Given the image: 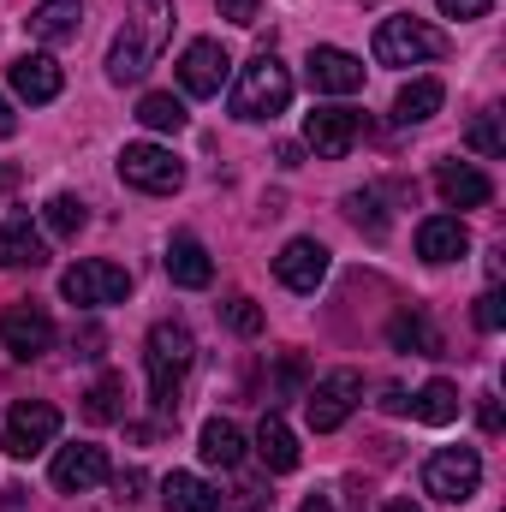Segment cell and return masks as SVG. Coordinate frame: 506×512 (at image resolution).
<instances>
[{"label":"cell","instance_id":"cell-1","mask_svg":"<svg viewBox=\"0 0 506 512\" xmlns=\"http://www.w3.org/2000/svg\"><path fill=\"white\" fill-rule=\"evenodd\" d=\"M167 36H173V0H131L126 30L108 48V78L114 84H137L155 66V54L167 48Z\"/></svg>","mask_w":506,"mask_h":512},{"label":"cell","instance_id":"cell-2","mask_svg":"<svg viewBox=\"0 0 506 512\" xmlns=\"http://www.w3.org/2000/svg\"><path fill=\"white\" fill-rule=\"evenodd\" d=\"M197 358V340L185 322H155L149 328V346H143V370H149V399L155 411H179V382Z\"/></svg>","mask_w":506,"mask_h":512},{"label":"cell","instance_id":"cell-3","mask_svg":"<svg viewBox=\"0 0 506 512\" xmlns=\"http://www.w3.org/2000/svg\"><path fill=\"white\" fill-rule=\"evenodd\" d=\"M286 102H292V72L262 48L233 84V120H274L286 114Z\"/></svg>","mask_w":506,"mask_h":512},{"label":"cell","instance_id":"cell-4","mask_svg":"<svg viewBox=\"0 0 506 512\" xmlns=\"http://www.w3.org/2000/svg\"><path fill=\"white\" fill-rule=\"evenodd\" d=\"M131 292V274L108 256H90V262H72L60 274V298L66 304H84V310H102V304H120Z\"/></svg>","mask_w":506,"mask_h":512},{"label":"cell","instance_id":"cell-5","mask_svg":"<svg viewBox=\"0 0 506 512\" xmlns=\"http://www.w3.org/2000/svg\"><path fill=\"white\" fill-rule=\"evenodd\" d=\"M477 483H483L477 447H441V453H429V465H423V495H435V501H447V507L471 501Z\"/></svg>","mask_w":506,"mask_h":512},{"label":"cell","instance_id":"cell-6","mask_svg":"<svg viewBox=\"0 0 506 512\" xmlns=\"http://www.w3.org/2000/svg\"><path fill=\"white\" fill-rule=\"evenodd\" d=\"M441 30H429L423 18H381L376 24V66H423L441 60Z\"/></svg>","mask_w":506,"mask_h":512},{"label":"cell","instance_id":"cell-7","mask_svg":"<svg viewBox=\"0 0 506 512\" xmlns=\"http://www.w3.org/2000/svg\"><path fill=\"white\" fill-rule=\"evenodd\" d=\"M54 435H60V411H54L48 399H18V405L6 411V423H0V447H6L12 459H36Z\"/></svg>","mask_w":506,"mask_h":512},{"label":"cell","instance_id":"cell-8","mask_svg":"<svg viewBox=\"0 0 506 512\" xmlns=\"http://www.w3.org/2000/svg\"><path fill=\"white\" fill-rule=\"evenodd\" d=\"M120 179L149 191V197H167V191L185 185V161L173 149H161V143H126L120 149Z\"/></svg>","mask_w":506,"mask_h":512},{"label":"cell","instance_id":"cell-9","mask_svg":"<svg viewBox=\"0 0 506 512\" xmlns=\"http://www.w3.org/2000/svg\"><path fill=\"white\" fill-rule=\"evenodd\" d=\"M358 399H364V376L358 370H334V376H322V382L304 393V417H310L316 435H334L358 411Z\"/></svg>","mask_w":506,"mask_h":512},{"label":"cell","instance_id":"cell-10","mask_svg":"<svg viewBox=\"0 0 506 512\" xmlns=\"http://www.w3.org/2000/svg\"><path fill=\"white\" fill-rule=\"evenodd\" d=\"M358 131H364V120H358L352 108H310V114H304V143H310L322 161H340V155H352Z\"/></svg>","mask_w":506,"mask_h":512},{"label":"cell","instance_id":"cell-11","mask_svg":"<svg viewBox=\"0 0 506 512\" xmlns=\"http://www.w3.org/2000/svg\"><path fill=\"white\" fill-rule=\"evenodd\" d=\"M227 48L221 42H209V36H197L185 54H179V84H185V96H221V84H227Z\"/></svg>","mask_w":506,"mask_h":512},{"label":"cell","instance_id":"cell-12","mask_svg":"<svg viewBox=\"0 0 506 512\" xmlns=\"http://www.w3.org/2000/svg\"><path fill=\"white\" fill-rule=\"evenodd\" d=\"M0 346H6L12 358H42V352L54 346V322H48V310H36V304H12V310L0 316Z\"/></svg>","mask_w":506,"mask_h":512},{"label":"cell","instance_id":"cell-13","mask_svg":"<svg viewBox=\"0 0 506 512\" xmlns=\"http://www.w3.org/2000/svg\"><path fill=\"white\" fill-rule=\"evenodd\" d=\"M304 78L322 96H352V90H364V60H352L346 48H310Z\"/></svg>","mask_w":506,"mask_h":512},{"label":"cell","instance_id":"cell-14","mask_svg":"<svg viewBox=\"0 0 506 512\" xmlns=\"http://www.w3.org/2000/svg\"><path fill=\"white\" fill-rule=\"evenodd\" d=\"M274 280H280L286 292H316V286L328 280V245H316V239H292L286 251L274 256Z\"/></svg>","mask_w":506,"mask_h":512},{"label":"cell","instance_id":"cell-15","mask_svg":"<svg viewBox=\"0 0 506 512\" xmlns=\"http://www.w3.org/2000/svg\"><path fill=\"white\" fill-rule=\"evenodd\" d=\"M6 78H12V90L24 96V102H54L60 90H66V72H60V60L54 54H18L12 66H6Z\"/></svg>","mask_w":506,"mask_h":512},{"label":"cell","instance_id":"cell-16","mask_svg":"<svg viewBox=\"0 0 506 512\" xmlns=\"http://www.w3.org/2000/svg\"><path fill=\"white\" fill-rule=\"evenodd\" d=\"M96 483H108V453L90 447V441L60 447V459H54V489H60V495H84V489H96Z\"/></svg>","mask_w":506,"mask_h":512},{"label":"cell","instance_id":"cell-17","mask_svg":"<svg viewBox=\"0 0 506 512\" xmlns=\"http://www.w3.org/2000/svg\"><path fill=\"white\" fill-rule=\"evenodd\" d=\"M435 191H441L453 209H483V203L495 197L489 173H477L471 161H441V167H435Z\"/></svg>","mask_w":506,"mask_h":512},{"label":"cell","instance_id":"cell-18","mask_svg":"<svg viewBox=\"0 0 506 512\" xmlns=\"http://www.w3.org/2000/svg\"><path fill=\"white\" fill-rule=\"evenodd\" d=\"M465 251H471V233H465L459 215H429L417 227V256L423 262H459Z\"/></svg>","mask_w":506,"mask_h":512},{"label":"cell","instance_id":"cell-19","mask_svg":"<svg viewBox=\"0 0 506 512\" xmlns=\"http://www.w3.org/2000/svg\"><path fill=\"white\" fill-rule=\"evenodd\" d=\"M30 24V36L36 42H72L78 36V24H84V0H36V12L24 18Z\"/></svg>","mask_w":506,"mask_h":512},{"label":"cell","instance_id":"cell-20","mask_svg":"<svg viewBox=\"0 0 506 512\" xmlns=\"http://www.w3.org/2000/svg\"><path fill=\"white\" fill-rule=\"evenodd\" d=\"M167 280L185 286V292H203V286L215 280V262H209V251H203L191 233H179V239L167 245Z\"/></svg>","mask_w":506,"mask_h":512},{"label":"cell","instance_id":"cell-21","mask_svg":"<svg viewBox=\"0 0 506 512\" xmlns=\"http://www.w3.org/2000/svg\"><path fill=\"white\" fill-rule=\"evenodd\" d=\"M48 262V239L18 215V221H0V268H42Z\"/></svg>","mask_w":506,"mask_h":512},{"label":"cell","instance_id":"cell-22","mask_svg":"<svg viewBox=\"0 0 506 512\" xmlns=\"http://www.w3.org/2000/svg\"><path fill=\"white\" fill-rule=\"evenodd\" d=\"M161 507L167 512H221V489L203 483V477H191V471H173L161 483Z\"/></svg>","mask_w":506,"mask_h":512},{"label":"cell","instance_id":"cell-23","mask_svg":"<svg viewBox=\"0 0 506 512\" xmlns=\"http://www.w3.org/2000/svg\"><path fill=\"white\" fill-rule=\"evenodd\" d=\"M256 459H262L274 477L298 471V435H292V429H286L274 411H268V417H262V429H256Z\"/></svg>","mask_w":506,"mask_h":512},{"label":"cell","instance_id":"cell-24","mask_svg":"<svg viewBox=\"0 0 506 512\" xmlns=\"http://www.w3.org/2000/svg\"><path fill=\"white\" fill-rule=\"evenodd\" d=\"M441 102H447L441 78H411V84L399 90V102H393V120H399V126H423V120L441 114Z\"/></svg>","mask_w":506,"mask_h":512},{"label":"cell","instance_id":"cell-25","mask_svg":"<svg viewBox=\"0 0 506 512\" xmlns=\"http://www.w3.org/2000/svg\"><path fill=\"white\" fill-rule=\"evenodd\" d=\"M197 453H203V465H221V471H233V465L245 459V435H239V423H227V417H209V423H203V435H197Z\"/></svg>","mask_w":506,"mask_h":512},{"label":"cell","instance_id":"cell-26","mask_svg":"<svg viewBox=\"0 0 506 512\" xmlns=\"http://www.w3.org/2000/svg\"><path fill=\"white\" fill-rule=\"evenodd\" d=\"M387 340H393L399 352H417V358H435V352H441L435 322H429V316H417V310H399V316H393V328H387Z\"/></svg>","mask_w":506,"mask_h":512},{"label":"cell","instance_id":"cell-27","mask_svg":"<svg viewBox=\"0 0 506 512\" xmlns=\"http://www.w3.org/2000/svg\"><path fill=\"white\" fill-rule=\"evenodd\" d=\"M84 417L90 423H120L126 417V376H102L84 393Z\"/></svg>","mask_w":506,"mask_h":512},{"label":"cell","instance_id":"cell-28","mask_svg":"<svg viewBox=\"0 0 506 512\" xmlns=\"http://www.w3.org/2000/svg\"><path fill=\"white\" fill-rule=\"evenodd\" d=\"M411 411H417L423 423H435V429H441V423H453V417H459V387H453V382H429L417 399H411Z\"/></svg>","mask_w":506,"mask_h":512},{"label":"cell","instance_id":"cell-29","mask_svg":"<svg viewBox=\"0 0 506 512\" xmlns=\"http://www.w3.org/2000/svg\"><path fill=\"white\" fill-rule=\"evenodd\" d=\"M42 221H48V233H54V239H78L90 215H84V203H78V197H66V191H60V197H48Z\"/></svg>","mask_w":506,"mask_h":512},{"label":"cell","instance_id":"cell-30","mask_svg":"<svg viewBox=\"0 0 506 512\" xmlns=\"http://www.w3.org/2000/svg\"><path fill=\"white\" fill-rule=\"evenodd\" d=\"M137 120H143L149 131H185V102H173V96L149 90V96L137 102Z\"/></svg>","mask_w":506,"mask_h":512},{"label":"cell","instance_id":"cell-31","mask_svg":"<svg viewBox=\"0 0 506 512\" xmlns=\"http://www.w3.org/2000/svg\"><path fill=\"white\" fill-rule=\"evenodd\" d=\"M346 215H352V227H364L370 239H387V209H381L376 191H352V197H346Z\"/></svg>","mask_w":506,"mask_h":512},{"label":"cell","instance_id":"cell-32","mask_svg":"<svg viewBox=\"0 0 506 512\" xmlns=\"http://www.w3.org/2000/svg\"><path fill=\"white\" fill-rule=\"evenodd\" d=\"M465 143H471L477 155H506V126H501V114H477V120H471V131H465Z\"/></svg>","mask_w":506,"mask_h":512},{"label":"cell","instance_id":"cell-33","mask_svg":"<svg viewBox=\"0 0 506 512\" xmlns=\"http://www.w3.org/2000/svg\"><path fill=\"white\" fill-rule=\"evenodd\" d=\"M477 328H483V334L506 328V298H501V286H489V292L477 298Z\"/></svg>","mask_w":506,"mask_h":512},{"label":"cell","instance_id":"cell-34","mask_svg":"<svg viewBox=\"0 0 506 512\" xmlns=\"http://www.w3.org/2000/svg\"><path fill=\"white\" fill-rule=\"evenodd\" d=\"M227 322H233V334H245V340L262 334V310H256L251 298H233V304H227Z\"/></svg>","mask_w":506,"mask_h":512},{"label":"cell","instance_id":"cell-35","mask_svg":"<svg viewBox=\"0 0 506 512\" xmlns=\"http://www.w3.org/2000/svg\"><path fill=\"white\" fill-rule=\"evenodd\" d=\"M221 6V18H233V24H256V12H262V0H215Z\"/></svg>","mask_w":506,"mask_h":512},{"label":"cell","instance_id":"cell-36","mask_svg":"<svg viewBox=\"0 0 506 512\" xmlns=\"http://www.w3.org/2000/svg\"><path fill=\"white\" fill-rule=\"evenodd\" d=\"M435 6H441L447 18H483V12H489V0H435Z\"/></svg>","mask_w":506,"mask_h":512},{"label":"cell","instance_id":"cell-37","mask_svg":"<svg viewBox=\"0 0 506 512\" xmlns=\"http://www.w3.org/2000/svg\"><path fill=\"white\" fill-rule=\"evenodd\" d=\"M477 423H483L489 435L501 429V399H495V393H483V405H477Z\"/></svg>","mask_w":506,"mask_h":512},{"label":"cell","instance_id":"cell-38","mask_svg":"<svg viewBox=\"0 0 506 512\" xmlns=\"http://www.w3.org/2000/svg\"><path fill=\"white\" fill-rule=\"evenodd\" d=\"M120 495H126V501H143V471H126V477H120Z\"/></svg>","mask_w":506,"mask_h":512},{"label":"cell","instance_id":"cell-39","mask_svg":"<svg viewBox=\"0 0 506 512\" xmlns=\"http://www.w3.org/2000/svg\"><path fill=\"white\" fill-rule=\"evenodd\" d=\"M405 405H411V399H405L399 387H381V411H405Z\"/></svg>","mask_w":506,"mask_h":512},{"label":"cell","instance_id":"cell-40","mask_svg":"<svg viewBox=\"0 0 506 512\" xmlns=\"http://www.w3.org/2000/svg\"><path fill=\"white\" fill-rule=\"evenodd\" d=\"M12 131H18V114H12V102L0 96V137H12Z\"/></svg>","mask_w":506,"mask_h":512},{"label":"cell","instance_id":"cell-41","mask_svg":"<svg viewBox=\"0 0 506 512\" xmlns=\"http://www.w3.org/2000/svg\"><path fill=\"white\" fill-rule=\"evenodd\" d=\"M12 185H18V167H12V161H0V197H6Z\"/></svg>","mask_w":506,"mask_h":512},{"label":"cell","instance_id":"cell-42","mask_svg":"<svg viewBox=\"0 0 506 512\" xmlns=\"http://www.w3.org/2000/svg\"><path fill=\"white\" fill-rule=\"evenodd\" d=\"M298 512H340V507H334L328 495H310V501H304V507H298Z\"/></svg>","mask_w":506,"mask_h":512},{"label":"cell","instance_id":"cell-43","mask_svg":"<svg viewBox=\"0 0 506 512\" xmlns=\"http://www.w3.org/2000/svg\"><path fill=\"white\" fill-rule=\"evenodd\" d=\"M381 512H417V501H405V495H393V501H387Z\"/></svg>","mask_w":506,"mask_h":512}]
</instances>
